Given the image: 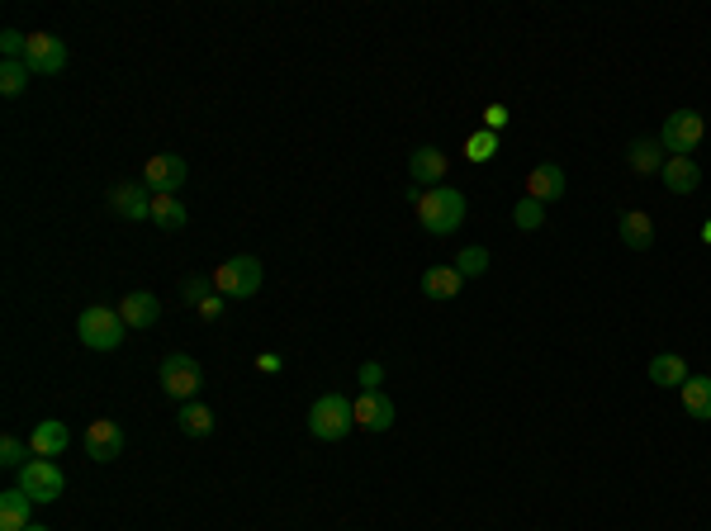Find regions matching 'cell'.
Instances as JSON below:
<instances>
[{"label": "cell", "instance_id": "1", "mask_svg": "<svg viewBox=\"0 0 711 531\" xmlns=\"http://www.w3.org/2000/svg\"><path fill=\"white\" fill-rule=\"evenodd\" d=\"M413 209H418V223L432 233V238H451L460 223H465V195H460V190H451V185L422 190Z\"/></svg>", "mask_w": 711, "mask_h": 531}, {"label": "cell", "instance_id": "2", "mask_svg": "<svg viewBox=\"0 0 711 531\" xmlns=\"http://www.w3.org/2000/svg\"><path fill=\"white\" fill-rule=\"evenodd\" d=\"M351 427H356V403L351 399H342V394H323V399H313L309 432L318 441H347Z\"/></svg>", "mask_w": 711, "mask_h": 531}, {"label": "cell", "instance_id": "3", "mask_svg": "<svg viewBox=\"0 0 711 531\" xmlns=\"http://www.w3.org/2000/svg\"><path fill=\"white\" fill-rule=\"evenodd\" d=\"M128 323L119 318V309H105V304H91V309L76 318V337L91 351H119L124 347Z\"/></svg>", "mask_w": 711, "mask_h": 531}, {"label": "cell", "instance_id": "4", "mask_svg": "<svg viewBox=\"0 0 711 531\" xmlns=\"http://www.w3.org/2000/svg\"><path fill=\"white\" fill-rule=\"evenodd\" d=\"M157 380H162V394L176 403H190L195 394H200L204 385V370L195 356H185V351H171L162 361V370H157Z\"/></svg>", "mask_w": 711, "mask_h": 531}, {"label": "cell", "instance_id": "5", "mask_svg": "<svg viewBox=\"0 0 711 531\" xmlns=\"http://www.w3.org/2000/svg\"><path fill=\"white\" fill-rule=\"evenodd\" d=\"M261 280H266V271H261L256 257H228L219 271H214V290H219L223 299H252V294L261 290Z\"/></svg>", "mask_w": 711, "mask_h": 531}, {"label": "cell", "instance_id": "6", "mask_svg": "<svg viewBox=\"0 0 711 531\" xmlns=\"http://www.w3.org/2000/svg\"><path fill=\"white\" fill-rule=\"evenodd\" d=\"M19 489L34 498V503H57V498L67 494V475L57 470V460L34 456L24 470H19Z\"/></svg>", "mask_w": 711, "mask_h": 531}, {"label": "cell", "instance_id": "7", "mask_svg": "<svg viewBox=\"0 0 711 531\" xmlns=\"http://www.w3.org/2000/svg\"><path fill=\"white\" fill-rule=\"evenodd\" d=\"M702 133H707V124H702V114H697V110H674L669 119H664V133H659V147H664L669 157H693V147L702 143Z\"/></svg>", "mask_w": 711, "mask_h": 531}, {"label": "cell", "instance_id": "8", "mask_svg": "<svg viewBox=\"0 0 711 531\" xmlns=\"http://www.w3.org/2000/svg\"><path fill=\"white\" fill-rule=\"evenodd\" d=\"M185 176H190V166H185L176 152H157V157H147V166H143V185L152 195H176L185 185Z\"/></svg>", "mask_w": 711, "mask_h": 531}, {"label": "cell", "instance_id": "9", "mask_svg": "<svg viewBox=\"0 0 711 531\" xmlns=\"http://www.w3.org/2000/svg\"><path fill=\"white\" fill-rule=\"evenodd\" d=\"M24 67L34 76H57L67 67V43L57 34H29V48H24Z\"/></svg>", "mask_w": 711, "mask_h": 531}, {"label": "cell", "instance_id": "10", "mask_svg": "<svg viewBox=\"0 0 711 531\" xmlns=\"http://www.w3.org/2000/svg\"><path fill=\"white\" fill-rule=\"evenodd\" d=\"M86 456L100 460V465H110V460L124 456V427L114 418H95L86 427Z\"/></svg>", "mask_w": 711, "mask_h": 531}, {"label": "cell", "instance_id": "11", "mask_svg": "<svg viewBox=\"0 0 711 531\" xmlns=\"http://www.w3.org/2000/svg\"><path fill=\"white\" fill-rule=\"evenodd\" d=\"M394 399H384L380 389H365L361 399H356V427H365V432H389L394 427Z\"/></svg>", "mask_w": 711, "mask_h": 531}, {"label": "cell", "instance_id": "12", "mask_svg": "<svg viewBox=\"0 0 711 531\" xmlns=\"http://www.w3.org/2000/svg\"><path fill=\"white\" fill-rule=\"evenodd\" d=\"M408 176H413V185H427V190H437V185H446V152L441 147H418L413 157H408Z\"/></svg>", "mask_w": 711, "mask_h": 531}, {"label": "cell", "instance_id": "13", "mask_svg": "<svg viewBox=\"0 0 711 531\" xmlns=\"http://www.w3.org/2000/svg\"><path fill=\"white\" fill-rule=\"evenodd\" d=\"M110 209L119 214V219L143 223V219H152V195H143V185L138 181H119L110 190Z\"/></svg>", "mask_w": 711, "mask_h": 531}, {"label": "cell", "instance_id": "14", "mask_svg": "<svg viewBox=\"0 0 711 531\" xmlns=\"http://www.w3.org/2000/svg\"><path fill=\"white\" fill-rule=\"evenodd\" d=\"M565 171L555 162H541V166H531V176H527V200L536 204H550V200H560L565 195Z\"/></svg>", "mask_w": 711, "mask_h": 531}, {"label": "cell", "instance_id": "15", "mask_svg": "<svg viewBox=\"0 0 711 531\" xmlns=\"http://www.w3.org/2000/svg\"><path fill=\"white\" fill-rule=\"evenodd\" d=\"M119 318H124L128 328H152V323L162 318V304H157V294L133 290V294H124V304H119Z\"/></svg>", "mask_w": 711, "mask_h": 531}, {"label": "cell", "instance_id": "16", "mask_svg": "<svg viewBox=\"0 0 711 531\" xmlns=\"http://www.w3.org/2000/svg\"><path fill=\"white\" fill-rule=\"evenodd\" d=\"M678 399H683V413L697 422H711V375H688L683 389H678Z\"/></svg>", "mask_w": 711, "mask_h": 531}, {"label": "cell", "instance_id": "17", "mask_svg": "<svg viewBox=\"0 0 711 531\" xmlns=\"http://www.w3.org/2000/svg\"><path fill=\"white\" fill-rule=\"evenodd\" d=\"M29 446H34V456L43 460H57L62 451H67V422H57V418H43L29 432Z\"/></svg>", "mask_w": 711, "mask_h": 531}, {"label": "cell", "instance_id": "18", "mask_svg": "<svg viewBox=\"0 0 711 531\" xmlns=\"http://www.w3.org/2000/svg\"><path fill=\"white\" fill-rule=\"evenodd\" d=\"M659 176H664V185L674 195H693L697 185H702V166H697V157H669Z\"/></svg>", "mask_w": 711, "mask_h": 531}, {"label": "cell", "instance_id": "19", "mask_svg": "<svg viewBox=\"0 0 711 531\" xmlns=\"http://www.w3.org/2000/svg\"><path fill=\"white\" fill-rule=\"evenodd\" d=\"M664 147H659V138H636V143L626 147V166L636 171V176H655V171H664Z\"/></svg>", "mask_w": 711, "mask_h": 531}, {"label": "cell", "instance_id": "20", "mask_svg": "<svg viewBox=\"0 0 711 531\" xmlns=\"http://www.w3.org/2000/svg\"><path fill=\"white\" fill-rule=\"evenodd\" d=\"M617 228H621V242H626L631 252H645V247L655 242V219H650L645 209H626Z\"/></svg>", "mask_w": 711, "mask_h": 531}, {"label": "cell", "instance_id": "21", "mask_svg": "<svg viewBox=\"0 0 711 531\" xmlns=\"http://www.w3.org/2000/svg\"><path fill=\"white\" fill-rule=\"evenodd\" d=\"M29 513H34V498L24 489H5L0 494V531H24L29 527Z\"/></svg>", "mask_w": 711, "mask_h": 531}, {"label": "cell", "instance_id": "22", "mask_svg": "<svg viewBox=\"0 0 711 531\" xmlns=\"http://www.w3.org/2000/svg\"><path fill=\"white\" fill-rule=\"evenodd\" d=\"M460 285H465V280H460L456 266H427V271H422V294H427V299H441V304H446V299L460 294Z\"/></svg>", "mask_w": 711, "mask_h": 531}, {"label": "cell", "instance_id": "23", "mask_svg": "<svg viewBox=\"0 0 711 531\" xmlns=\"http://www.w3.org/2000/svg\"><path fill=\"white\" fill-rule=\"evenodd\" d=\"M650 380H655L659 389H683V380H688V361H683L678 351H664V356L650 361Z\"/></svg>", "mask_w": 711, "mask_h": 531}, {"label": "cell", "instance_id": "24", "mask_svg": "<svg viewBox=\"0 0 711 531\" xmlns=\"http://www.w3.org/2000/svg\"><path fill=\"white\" fill-rule=\"evenodd\" d=\"M185 204L176 200V195H152V223L157 228H166V233H176V228H185Z\"/></svg>", "mask_w": 711, "mask_h": 531}, {"label": "cell", "instance_id": "25", "mask_svg": "<svg viewBox=\"0 0 711 531\" xmlns=\"http://www.w3.org/2000/svg\"><path fill=\"white\" fill-rule=\"evenodd\" d=\"M181 432L185 437H209L214 432V408H204V403H181Z\"/></svg>", "mask_w": 711, "mask_h": 531}, {"label": "cell", "instance_id": "26", "mask_svg": "<svg viewBox=\"0 0 711 531\" xmlns=\"http://www.w3.org/2000/svg\"><path fill=\"white\" fill-rule=\"evenodd\" d=\"M451 266L460 271V280H479V275L489 271V252H484V247H465Z\"/></svg>", "mask_w": 711, "mask_h": 531}, {"label": "cell", "instance_id": "27", "mask_svg": "<svg viewBox=\"0 0 711 531\" xmlns=\"http://www.w3.org/2000/svg\"><path fill=\"white\" fill-rule=\"evenodd\" d=\"M512 223H517L522 233H536V228L546 223V204H536V200H527V195H522V200H517V209H512Z\"/></svg>", "mask_w": 711, "mask_h": 531}, {"label": "cell", "instance_id": "28", "mask_svg": "<svg viewBox=\"0 0 711 531\" xmlns=\"http://www.w3.org/2000/svg\"><path fill=\"white\" fill-rule=\"evenodd\" d=\"M209 294H219V290H214V275H185V280H181V299H185V304H195V309H200Z\"/></svg>", "mask_w": 711, "mask_h": 531}, {"label": "cell", "instance_id": "29", "mask_svg": "<svg viewBox=\"0 0 711 531\" xmlns=\"http://www.w3.org/2000/svg\"><path fill=\"white\" fill-rule=\"evenodd\" d=\"M465 157H470V162H489V157H498V133H489V129L470 133V143H465Z\"/></svg>", "mask_w": 711, "mask_h": 531}, {"label": "cell", "instance_id": "30", "mask_svg": "<svg viewBox=\"0 0 711 531\" xmlns=\"http://www.w3.org/2000/svg\"><path fill=\"white\" fill-rule=\"evenodd\" d=\"M29 456H34V446H24L19 437L0 441V465H5V470H24V465H29Z\"/></svg>", "mask_w": 711, "mask_h": 531}, {"label": "cell", "instance_id": "31", "mask_svg": "<svg viewBox=\"0 0 711 531\" xmlns=\"http://www.w3.org/2000/svg\"><path fill=\"white\" fill-rule=\"evenodd\" d=\"M29 67H24V62H5V67H0V91L5 95H19L24 91V86H29Z\"/></svg>", "mask_w": 711, "mask_h": 531}, {"label": "cell", "instance_id": "32", "mask_svg": "<svg viewBox=\"0 0 711 531\" xmlns=\"http://www.w3.org/2000/svg\"><path fill=\"white\" fill-rule=\"evenodd\" d=\"M356 380H361V389H380L384 385V366H380V361H365Z\"/></svg>", "mask_w": 711, "mask_h": 531}, {"label": "cell", "instance_id": "33", "mask_svg": "<svg viewBox=\"0 0 711 531\" xmlns=\"http://www.w3.org/2000/svg\"><path fill=\"white\" fill-rule=\"evenodd\" d=\"M484 124H489V133H498L508 124V105H489V110H484Z\"/></svg>", "mask_w": 711, "mask_h": 531}, {"label": "cell", "instance_id": "34", "mask_svg": "<svg viewBox=\"0 0 711 531\" xmlns=\"http://www.w3.org/2000/svg\"><path fill=\"white\" fill-rule=\"evenodd\" d=\"M219 299H223V294H209V299L200 304V318H204V323H214V318L223 313V304H219Z\"/></svg>", "mask_w": 711, "mask_h": 531}, {"label": "cell", "instance_id": "35", "mask_svg": "<svg viewBox=\"0 0 711 531\" xmlns=\"http://www.w3.org/2000/svg\"><path fill=\"white\" fill-rule=\"evenodd\" d=\"M256 366H261V370H280V356H275V351H266V356H256Z\"/></svg>", "mask_w": 711, "mask_h": 531}, {"label": "cell", "instance_id": "36", "mask_svg": "<svg viewBox=\"0 0 711 531\" xmlns=\"http://www.w3.org/2000/svg\"><path fill=\"white\" fill-rule=\"evenodd\" d=\"M702 242H707V247H711V219L702 223Z\"/></svg>", "mask_w": 711, "mask_h": 531}, {"label": "cell", "instance_id": "37", "mask_svg": "<svg viewBox=\"0 0 711 531\" xmlns=\"http://www.w3.org/2000/svg\"><path fill=\"white\" fill-rule=\"evenodd\" d=\"M24 531H48V527H38V522H29V527H24Z\"/></svg>", "mask_w": 711, "mask_h": 531}]
</instances>
